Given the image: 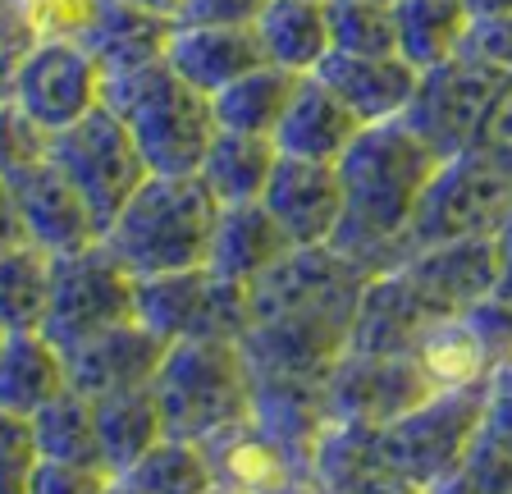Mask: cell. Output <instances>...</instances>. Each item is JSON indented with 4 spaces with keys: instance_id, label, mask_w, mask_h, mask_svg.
<instances>
[{
    "instance_id": "6da1fadb",
    "label": "cell",
    "mask_w": 512,
    "mask_h": 494,
    "mask_svg": "<svg viewBox=\"0 0 512 494\" xmlns=\"http://www.w3.org/2000/svg\"><path fill=\"white\" fill-rule=\"evenodd\" d=\"M334 165L343 183V220L330 247L371 280L384 270H398L412 257L407 229L426 183L439 170V156L403 119H384V124H366Z\"/></svg>"
},
{
    "instance_id": "7a4b0ae2",
    "label": "cell",
    "mask_w": 512,
    "mask_h": 494,
    "mask_svg": "<svg viewBox=\"0 0 512 494\" xmlns=\"http://www.w3.org/2000/svg\"><path fill=\"white\" fill-rule=\"evenodd\" d=\"M220 202L197 174H147L128 206L110 220L101 243L133 280L206 266Z\"/></svg>"
},
{
    "instance_id": "3957f363",
    "label": "cell",
    "mask_w": 512,
    "mask_h": 494,
    "mask_svg": "<svg viewBox=\"0 0 512 494\" xmlns=\"http://www.w3.org/2000/svg\"><path fill=\"white\" fill-rule=\"evenodd\" d=\"M101 106L119 115L151 174H197L211 138L220 133L211 97L188 87L165 60L106 74Z\"/></svg>"
},
{
    "instance_id": "277c9868",
    "label": "cell",
    "mask_w": 512,
    "mask_h": 494,
    "mask_svg": "<svg viewBox=\"0 0 512 494\" xmlns=\"http://www.w3.org/2000/svg\"><path fill=\"white\" fill-rule=\"evenodd\" d=\"M170 440L211 444L252 417V366L238 339H179L151 380Z\"/></svg>"
},
{
    "instance_id": "5b68a950",
    "label": "cell",
    "mask_w": 512,
    "mask_h": 494,
    "mask_svg": "<svg viewBox=\"0 0 512 494\" xmlns=\"http://www.w3.org/2000/svg\"><path fill=\"white\" fill-rule=\"evenodd\" d=\"M480 417H485V380L462 389H435L412 412L375 426V453L394 476L426 490L444 472H453L462 453L476 444Z\"/></svg>"
},
{
    "instance_id": "8992f818",
    "label": "cell",
    "mask_w": 512,
    "mask_h": 494,
    "mask_svg": "<svg viewBox=\"0 0 512 494\" xmlns=\"http://www.w3.org/2000/svg\"><path fill=\"white\" fill-rule=\"evenodd\" d=\"M512 215V170L494 161L485 147L439 161L435 179L416 202L407 243L412 252L458 238H494V229Z\"/></svg>"
},
{
    "instance_id": "52a82bcc",
    "label": "cell",
    "mask_w": 512,
    "mask_h": 494,
    "mask_svg": "<svg viewBox=\"0 0 512 494\" xmlns=\"http://www.w3.org/2000/svg\"><path fill=\"white\" fill-rule=\"evenodd\" d=\"M503 87H508V74L458 51L444 65L421 69L416 92L403 110V124L435 151L439 161L476 151L485 142V129H490Z\"/></svg>"
},
{
    "instance_id": "ba28073f",
    "label": "cell",
    "mask_w": 512,
    "mask_h": 494,
    "mask_svg": "<svg viewBox=\"0 0 512 494\" xmlns=\"http://www.w3.org/2000/svg\"><path fill=\"white\" fill-rule=\"evenodd\" d=\"M55 165L64 170V179L78 188V197L87 202L96 229L106 234L110 220L128 206V197L142 188L147 179V161H142L133 133L119 124V115L110 106H96L92 115H83L78 124L51 133L46 147Z\"/></svg>"
},
{
    "instance_id": "9c48e42d",
    "label": "cell",
    "mask_w": 512,
    "mask_h": 494,
    "mask_svg": "<svg viewBox=\"0 0 512 494\" xmlns=\"http://www.w3.org/2000/svg\"><path fill=\"white\" fill-rule=\"evenodd\" d=\"M133 316L165 344H179V339H243L247 325H252V298H247V284L220 280L211 266H192L174 270V275L138 280Z\"/></svg>"
},
{
    "instance_id": "30bf717a",
    "label": "cell",
    "mask_w": 512,
    "mask_h": 494,
    "mask_svg": "<svg viewBox=\"0 0 512 494\" xmlns=\"http://www.w3.org/2000/svg\"><path fill=\"white\" fill-rule=\"evenodd\" d=\"M133 298H138V280L119 266L106 243L51 257V298H46L42 334L55 348L92 339L119 321H133Z\"/></svg>"
},
{
    "instance_id": "8fae6325",
    "label": "cell",
    "mask_w": 512,
    "mask_h": 494,
    "mask_svg": "<svg viewBox=\"0 0 512 494\" xmlns=\"http://www.w3.org/2000/svg\"><path fill=\"white\" fill-rule=\"evenodd\" d=\"M106 92V69L96 65L78 37H42L23 60L14 83V106L37 124L42 133H60L92 115Z\"/></svg>"
},
{
    "instance_id": "7c38bea8",
    "label": "cell",
    "mask_w": 512,
    "mask_h": 494,
    "mask_svg": "<svg viewBox=\"0 0 512 494\" xmlns=\"http://www.w3.org/2000/svg\"><path fill=\"white\" fill-rule=\"evenodd\" d=\"M366 280L371 275H362L330 243L288 247L261 280L247 284L252 321H261V316H288V312H330V316H348L352 321Z\"/></svg>"
},
{
    "instance_id": "4fadbf2b",
    "label": "cell",
    "mask_w": 512,
    "mask_h": 494,
    "mask_svg": "<svg viewBox=\"0 0 512 494\" xmlns=\"http://www.w3.org/2000/svg\"><path fill=\"white\" fill-rule=\"evenodd\" d=\"M348 316L330 312H288V316H261L247 325L238 339L252 376L270 380H316L325 385L348 348Z\"/></svg>"
},
{
    "instance_id": "5bb4252c",
    "label": "cell",
    "mask_w": 512,
    "mask_h": 494,
    "mask_svg": "<svg viewBox=\"0 0 512 494\" xmlns=\"http://www.w3.org/2000/svg\"><path fill=\"white\" fill-rule=\"evenodd\" d=\"M435 394L430 376L421 371L416 353L366 357L343 353L325 380V408L330 421H357V426H384V421L412 412L421 398Z\"/></svg>"
},
{
    "instance_id": "9a60e30c",
    "label": "cell",
    "mask_w": 512,
    "mask_h": 494,
    "mask_svg": "<svg viewBox=\"0 0 512 494\" xmlns=\"http://www.w3.org/2000/svg\"><path fill=\"white\" fill-rule=\"evenodd\" d=\"M261 206L275 215V225L293 247L330 243L343 220V183L339 165L302 161V156H279L270 183L261 193Z\"/></svg>"
},
{
    "instance_id": "2e32d148",
    "label": "cell",
    "mask_w": 512,
    "mask_h": 494,
    "mask_svg": "<svg viewBox=\"0 0 512 494\" xmlns=\"http://www.w3.org/2000/svg\"><path fill=\"white\" fill-rule=\"evenodd\" d=\"M165 348L170 344L156 339V334L133 316V321H119V325H110V330L92 334V339H78V344L60 348V353H64L69 389H78V394H87V398H101V394H119V389L151 385Z\"/></svg>"
},
{
    "instance_id": "e0dca14e",
    "label": "cell",
    "mask_w": 512,
    "mask_h": 494,
    "mask_svg": "<svg viewBox=\"0 0 512 494\" xmlns=\"http://www.w3.org/2000/svg\"><path fill=\"white\" fill-rule=\"evenodd\" d=\"M10 183L14 197H19L28 243L42 247L46 257H64V252H83V247L101 243V229H96L87 202L78 197V188L64 179V170L51 156L10 174Z\"/></svg>"
},
{
    "instance_id": "ac0fdd59",
    "label": "cell",
    "mask_w": 512,
    "mask_h": 494,
    "mask_svg": "<svg viewBox=\"0 0 512 494\" xmlns=\"http://www.w3.org/2000/svg\"><path fill=\"white\" fill-rule=\"evenodd\" d=\"M398 270H403L416 298L426 302L439 321L471 312L480 298H490L494 280H499L494 238H458V243L421 247Z\"/></svg>"
},
{
    "instance_id": "d6986e66",
    "label": "cell",
    "mask_w": 512,
    "mask_h": 494,
    "mask_svg": "<svg viewBox=\"0 0 512 494\" xmlns=\"http://www.w3.org/2000/svg\"><path fill=\"white\" fill-rule=\"evenodd\" d=\"M439 316L426 302L416 298L403 270H384L375 280H366L362 302L352 312L348 348L343 353H366V357H394V353H416L421 334L435 325Z\"/></svg>"
},
{
    "instance_id": "ffe728a7",
    "label": "cell",
    "mask_w": 512,
    "mask_h": 494,
    "mask_svg": "<svg viewBox=\"0 0 512 494\" xmlns=\"http://www.w3.org/2000/svg\"><path fill=\"white\" fill-rule=\"evenodd\" d=\"M316 78L330 87L334 97L362 119V124H384V119H403L421 69H412L403 55H343V51H330L316 65Z\"/></svg>"
},
{
    "instance_id": "44dd1931",
    "label": "cell",
    "mask_w": 512,
    "mask_h": 494,
    "mask_svg": "<svg viewBox=\"0 0 512 494\" xmlns=\"http://www.w3.org/2000/svg\"><path fill=\"white\" fill-rule=\"evenodd\" d=\"M362 129H366L362 119L352 115L316 74H302L284 106V119H279L275 133H270V142H275L279 156H302V161L334 165Z\"/></svg>"
},
{
    "instance_id": "7402d4cb",
    "label": "cell",
    "mask_w": 512,
    "mask_h": 494,
    "mask_svg": "<svg viewBox=\"0 0 512 494\" xmlns=\"http://www.w3.org/2000/svg\"><path fill=\"white\" fill-rule=\"evenodd\" d=\"M165 65L202 97H215L243 74L266 65V51H261L256 28H183L174 23Z\"/></svg>"
},
{
    "instance_id": "603a6c76",
    "label": "cell",
    "mask_w": 512,
    "mask_h": 494,
    "mask_svg": "<svg viewBox=\"0 0 512 494\" xmlns=\"http://www.w3.org/2000/svg\"><path fill=\"white\" fill-rule=\"evenodd\" d=\"M174 37V19L156 10H142L133 0H96L92 19H87L78 42L96 55V65L106 74H124V69H142L165 60Z\"/></svg>"
},
{
    "instance_id": "cb8c5ba5",
    "label": "cell",
    "mask_w": 512,
    "mask_h": 494,
    "mask_svg": "<svg viewBox=\"0 0 512 494\" xmlns=\"http://www.w3.org/2000/svg\"><path fill=\"white\" fill-rule=\"evenodd\" d=\"M284 229L275 225V215L261 202H243V206H220V220H215L211 234V252H206V266L220 275V280L234 284H256L288 252Z\"/></svg>"
},
{
    "instance_id": "d4e9b609",
    "label": "cell",
    "mask_w": 512,
    "mask_h": 494,
    "mask_svg": "<svg viewBox=\"0 0 512 494\" xmlns=\"http://www.w3.org/2000/svg\"><path fill=\"white\" fill-rule=\"evenodd\" d=\"M206 458H211L215 490H224V494H275V490H284V485L302 481L293 458H288L252 417H247L243 426L215 435V440L206 444Z\"/></svg>"
},
{
    "instance_id": "484cf974",
    "label": "cell",
    "mask_w": 512,
    "mask_h": 494,
    "mask_svg": "<svg viewBox=\"0 0 512 494\" xmlns=\"http://www.w3.org/2000/svg\"><path fill=\"white\" fill-rule=\"evenodd\" d=\"M60 389H69L60 348H55L42 330L5 334V344H0V412L32 417V412H42Z\"/></svg>"
},
{
    "instance_id": "4316f807",
    "label": "cell",
    "mask_w": 512,
    "mask_h": 494,
    "mask_svg": "<svg viewBox=\"0 0 512 494\" xmlns=\"http://www.w3.org/2000/svg\"><path fill=\"white\" fill-rule=\"evenodd\" d=\"M92 412H96V444H101L106 476H124L151 444L165 440V421H160L151 385L92 398Z\"/></svg>"
},
{
    "instance_id": "83f0119b",
    "label": "cell",
    "mask_w": 512,
    "mask_h": 494,
    "mask_svg": "<svg viewBox=\"0 0 512 494\" xmlns=\"http://www.w3.org/2000/svg\"><path fill=\"white\" fill-rule=\"evenodd\" d=\"M275 161H279V151H275V142L270 138H261V133L220 129L211 138V147H206L197 179L206 183V193H211L220 206L261 202Z\"/></svg>"
},
{
    "instance_id": "f1b7e54d",
    "label": "cell",
    "mask_w": 512,
    "mask_h": 494,
    "mask_svg": "<svg viewBox=\"0 0 512 494\" xmlns=\"http://www.w3.org/2000/svg\"><path fill=\"white\" fill-rule=\"evenodd\" d=\"M256 37L266 65H279L288 74H316V65L330 55L325 0H270L256 19Z\"/></svg>"
},
{
    "instance_id": "f546056e",
    "label": "cell",
    "mask_w": 512,
    "mask_h": 494,
    "mask_svg": "<svg viewBox=\"0 0 512 494\" xmlns=\"http://www.w3.org/2000/svg\"><path fill=\"white\" fill-rule=\"evenodd\" d=\"M398 55L412 69H435L462 51L467 42V10L462 0H394Z\"/></svg>"
},
{
    "instance_id": "4dcf8cb0",
    "label": "cell",
    "mask_w": 512,
    "mask_h": 494,
    "mask_svg": "<svg viewBox=\"0 0 512 494\" xmlns=\"http://www.w3.org/2000/svg\"><path fill=\"white\" fill-rule=\"evenodd\" d=\"M302 74H288L279 65H261L252 74H243L238 83H229L224 92L211 97V110H215V124L220 129H234V133H261L270 138L275 124L284 119V106L293 97Z\"/></svg>"
},
{
    "instance_id": "1f68e13d",
    "label": "cell",
    "mask_w": 512,
    "mask_h": 494,
    "mask_svg": "<svg viewBox=\"0 0 512 494\" xmlns=\"http://www.w3.org/2000/svg\"><path fill=\"white\" fill-rule=\"evenodd\" d=\"M32 449L51 462H78V467H101V444H96V412L92 398L78 389H60L42 412L28 417ZM106 472V467H101Z\"/></svg>"
},
{
    "instance_id": "d6a6232c",
    "label": "cell",
    "mask_w": 512,
    "mask_h": 494,
    "mask_svg": "<svg viewBox=\"0 0 512 494\" xmlns=\"http://www.w3.org/2000/svg\"><path fill=\"white\" fill-rule=\"evenodd\" d=\"M416 362L430 376L435 389H462V385H480L490 380L494 362L485 353V344L476 339V330L467 325V316H444L435 321L421 344H416Z\"/></svg>"
},
{
    "instance_id": "836d02e7",
    "label": "cell",
    "mask_w": 512,
    "mask_h": 494,
    "mask_svg": "<svg viewBox=\"0 0 512 494\" xmlns=\"http://www.w3.org/2000/svg\"><path fill=\"white\" fill-rule=\"evenodd\" d=\"M46 298H51V257L42 247H14L0 252V330H42Z\"/></svg>"
},
{
    "instance_id": "e575fe53",
    "label": "cell",
    "mask_w": 512,
    "mask_h": 494,
    "mask_svg": "<svg viewBox=\"0 0 512 494\" xmlns=\"http://www.w3.org/2000/svg\"><path fill=\"white\" fill-rule=\"evenodd\" d=\"M124 481L142 494H206V490H215L206 444L170 440V435L160 444H151L124 472Z\"/></svg>"
},
{
    "instance_id": "d590c367",
    "label": "cell",
    "mask_w": 512,
    "mask_h": 494,
    "mask_svg": "<svg viewBox=\"0 0 512 494\" xmlns=\"http://www.w3.org/2000/svg\"><path fill=\"white\" fill-rule=\"evenodd\" d=\"M325 19H330V51L398 55L394 5H375V0H325Z\"/></svg>"
},
{
    "instance_id": "8d00e7d4",
    "label": "cell",
    "mask_w": 512,
    "mask_h": 494,
    "mask_svg": "<svg viewBox=\"0 0 512 494\" xmlns=\"http://www.w3.org/2000/svg\"><path fill=\"white\" fill-rule=\"evenodd\" d=\"M421 494H512V453L476 435V444L462 453L458 467L444 472L435 485H426Z\"/></svg>"
},
{
    "instance_id": "74e56055",
    "label": "cell",
    "mask_w": 512,
    "mask_h": 494,
    "mask_svg": "<svg viewBox=\"0 0 512 494\" xmlns=\"http://www.w3.org/2000/svg\"><path fill=\"white\" fill-rule=\"evenodd\" d=\"M42 42V33L32 28L23 0H0V101L14 97L23 60L32 55V46Z\"/></svg>"
},
{
    "instance_id": "f35d334b",
    "label": "cell",
    "mask_w": 512,
    "mask_h": 494,
    "mask_svg": "<svg viewBox=\"0 0 512 494\" xmlns=\"http://www.w3.org/2000/svg\"><path fill=\"white\" fill-rule=\"evenodd\" d=\"M46 147H51V133L37 129L14 101H0V174L10 179V174L37 165Z\"/></svg>"
},
{
    "instance_id": "ab89813d",
    "label": "cell",
    "mask_w": 512,
    "mask_h": 494,
    "mask_svg": "<svg viewBox=\"0 0 512 494\" xmlns=\"http://www.w3.org/2000/svg\"><path fill=\"white\" fill-rule=\"evenodd\" d=\"M110 476L101 467H78V462H51L37 458L28 467L23 494H101Z\"/></svg>"
},
{
    "instance_id": "60d3db41",
    "label": "cell",
    "mask_w": 512,
    "mask_h": 494,
    "mask_svg": "<svg viewBox=\"0 0 512 494\" xmlns=\"http://www.w3.org/2000/svg\"><path fill=\"white\" fill-rule=\"evenodd\" d=\"M270 0H179L174 23L183 28H256Z\"/></svg>"
},
{
    "instance_id": "b9f144b4",
    "label": "cell",
    "mask_w": 512,
    "mask_h": 494,
    "mask_svg": "<svg viewBox=\"0 0 512 494\" xmlns=\"http://www.w3.org/2000/svg\"><path fill=\"white\" fill-rule=\"evenodd\" d=\"M480 435L512 453V362H499L485 380V417H480Z\"/></svg>"
},
{
    "instance_id": "7bdbcfd3",
    "label": "cell",
    "mask_w": 512,
    "mask_h": 494,
    "mask_svg": "<svg viewBox=\"0 0 512 494\" xmlns=\"http://www.w3.org/2000/svg\"><path fill=\"white\" fill-rule=\"evenodd\" d=\"M96 0H23L32 28L42 37H83Z\"/></svg>"
},
{
    "instance_id": "ee69618b",
    "label": "cell",
    "mask_w": 512,
    "mask_h": 494,
    "mask_svg": "<svg viewBox=\"0 0 512 494\" xmlns=\"http://www.w3.org/2000/svg\"><path fill=\"white\" fill-rule=\"evenodd\" d=\"M462 51L476 55L480 65H490V69H499V74L512 78V14H503V19H485V23H471Z\"/></svg>"
},
{
    "instance_id": "f6af8a7d",
    "label": "cell",
    "mask_w": 512,
    "mask_h": 494,
    "mask_svg": "<svg viewBox=\"0 0 512 494\" xmlns=\"http://www.w3.org/2000/svg\"><path fill=\"white\" fill-rule=\"evenodd\" d=\"M32 462H37V449H32L28 417L0 412V476H28Z\"/></svg>"
},
{
    "instance_id": "bcb514c9",
    "label": "cell",
    "mask_w": 512,
    "mask_h": 494,
    "mask_svg": "<svg viewBox=\"0 0 512 494\" xmlns=\"http://www.w3.org/2000/svg\"><path fill=\"white\" fill-rule=\"evenodd\" d=\"M480 147L512 170V78H508V87H503L499 106H494V119H490V129H485V142H480Z\"/></svg>"
},
{
    "instance_id": "7dc6e473",
    "label": "cell",
    "mask_w": 512,
    "mask_h": 494,
    "mask_svg": "<svg viewBox=\"0 0 512 494\" xmlns=\"http://www.w3.org/2000/svg\"><path fill=\"white\" fill-rule=\"evenodd\" d=\"M23 243H28V229H23L19 197H14V183L0 174V252H14Z\"/></svg>"
},
{
    "instance_id": "c3c4849f",
    "label": "cell",
    "mask_w": 512,
    "mask_h": 494,
    "mask_svg": "<svg viewBox=\"0 0 512 494\" xmlns=\"http://www.w3.org/2000/svg\"><path fill=\"white\" fill-rule=\"evenodd\" d=\"M494 266H499V280H494V293L512 302V215L494 229Z\"/></svg>"
},
{
    "instance_id": "681fc988",
    "label": "cell",
    "mask_w": 512,
    "mask_h": 494,
    "mask_svg": "<svg viewBox=\"0 0 512 494\" xmlns=\"http://www.w3.org/2000/svg\"><path fill=\"white\" fill-rule=\"evenodd\" d=\"M462 10H467L471 23H485V19H503V14H512V0H462Z\"/></svg>"
},
{
    "instance_id": "f907efd6",
    "label": "cell",
    "mask_w": 512,
    "mask_h": 494,
    "mask_svg": "<svg viewBox=\"0 0 512 494\" xmlns=\"http://www.w3.org/2000/svg\"><path fill=\"white\" fill-rule=\"evenodd\" d=\"M133 5H142V10H156V14H170V19H174V10H179V0H133Z\"/></svg>"
},
{
    "instance_id": "816d5d0a",
    "label": "cell",
    "mask_w": 512,
    "mask_h": 494,
    "mask_svg": "<svg viewBox=\"0 0 512 494\" xmlns=\"http://www.w3.org/2000/svg\"><path fill=\"white\" fill-rule=\"evenodd\" d=\"M101 494H142V490H133V485H128L124 476H110V481H106V490H101Z\"/></svg>"
},
{
    "instance_id": "f5cc1de1",
    "label": "cell",
    "mask_w": 512,
    "mask_h": 494,
    "mask_svg": "<svg viewBox=\"0 0 512 494\" xmlns=\"http://www.w3.org/2000/svg\"><path fill=\"white\" fill-rule=\"evenodd\" d=\"M23 481L28 476H0V494H23Z\"/></svg>"
},
{
    "instance_id": "db71d44e",
    "label": "cell",
    "mask_w": 512,
    "mask_h": 494,
    "mask_svg": "<svg viewBox=\"0 0 512 494\" xmlns=\"http://www.w3.org/2000/svg\"><path fill=\"white\" fill-rule=\"evenodd\" d=\"M275 494H316V485H311V481H293V485H284V490H275Z\"/></svg>"
},
{
    "instance_id": "11a10c76",
    "label": "cell",
    "mask_w": 512,
    "mask_h": 494,
    "mask_svg": "<svg viewBox=\"0 0 512 494\" xmlns=\"http://www.w3.org/2000/svg\"><path fill=\"white\" fill-rule=\"evenodd\" d=\"M375 5H394V0H375Z\"/></svg>"
},
{
    "instance_id": "9f6ffc18",
    "label": "cell",
    "mask_w": 512,
    "mask_h": 494,
    "mask_svg": "<svg viewBox=\"0 0 512 494\" xmlns=\"http://www.w3.org/2000/svg\"><path fill=\"white\" fill-rule=\"evenodd\" d=\"M206 494H224V490H206Z\"/></svg>"
},
{
    "instance_id": "6f0895ef",
    "label": "cell",
    "mask_w": 512,
    "mask_h": 494,
    "mask_svg": "<svg viewBox=\"0 0 512 494\" xmlns=\"http://www.w3.org/2000/svg\"><path fill=\"white\" fill-rule=\"evenodd\" d=\"M0 344H5V330H0Z\"/></svg>"
}]
</instances>
